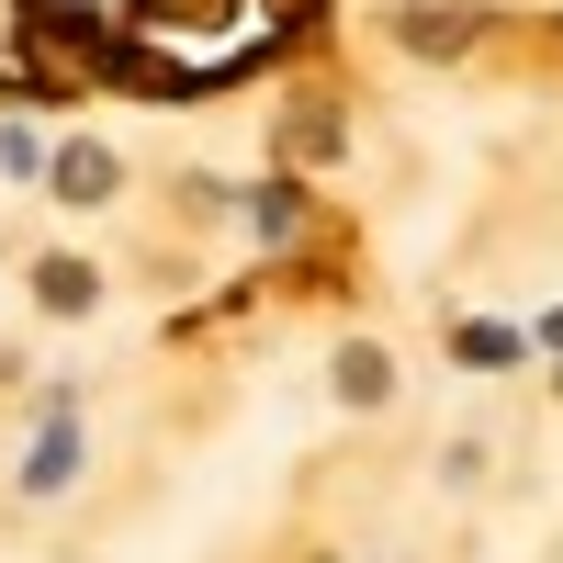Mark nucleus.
<instances>
[{
    "mask_svg": "<svg viewBox=\"0 0 563 563\" xmlns=\"http://www.w3.org/2000/svg\"><path fill=\"white\" fill-rule=\"evenodd\" d=\"M34 294H45V316H90V294H102V282H90L79 260H45V271H34Z\"/></svg>",
    "mask_w": 563,
    "mask_h": 563,
    "instance_id": "obj_1",
    "label": "nucleus"
},
{
    "mask_svg": "<svg viewBox=\"0 0 563 563\" xmlns=\"http://www.w3.org/2000/svg\"><path fill=\"white\" fill-rule=\"evenodd\" d=\"M384 384H395L384 350H339V395H350V406H384Z\"/></svg>",
    "mask_w": 563,
    "mask_h": 563,
    "instance_id": "obj_2",
    "label": "nucleus"
},
{
    "mask_svg": "<svg viewBox=\"0 0 563 563\" xmlns=\"http://www.w3.org/2000/svg\"><path fill=\"white\" fill-rule=\"evenodd\" d=\"M57 192H113V158H102V147H68V158H57Z\"/></svg>",
    "mask_w": 563,
    "mask_h": 563,
    "instance_id": "obj_3",
    "label": "nucleus"
}]
</instances>
